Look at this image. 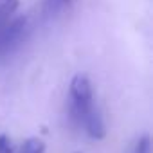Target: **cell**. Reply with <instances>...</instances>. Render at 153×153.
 <instances>
[{"instance_id":"7","label":"cell","mask_w":153,"mask_h":153,"mask_svg":"<svg viewBox=\"0 0 153 153\" xmlns=\"http://www.w3.org/2000/svg\"><path fill=\"white\" fill-rule=\"evenodd\" d=\"M63 2H68V0H63Z\"/></svg>"},{"instance_id":"4","label":"cell","mask_w":153,"mask_h":153,"mask_svg":"<svg viewBox=\"0 0 153 153\" xmlns=\"http://www.w3.org/2000/svg\"><path fill=\"white\" fill-rule=\"evenodd\" d=\"M20 153H45V142L38 137H29L20 144Z\"/></svg>"},{"instance_id":"5","label":"cell","mask_w":153,"mask_h":153,"mask_svg":"<svg viewBox=\"0 0 153 153\" xmlns=\"http://www.w3.org/2000/svg\"><path fill=\"white\" fill-rule=\"evenodd\" d=\"M133 153H151V139H149V135H142V137H139Z\"/></svg>"},{"instance_id":"6","label":"cell","mask_w":153,"mask_h":153,"mask_svg":"<svg viewBox=\"0 0 153 153\" xmlns=\"http://www.w3.org/2000/svg\"><path fill=\"white\" fill-rule=\"evenodd\" d=\"M0 153H15V142L7 133H0Z\"/></svg>"},{"instance_id":"3","label":"cell","mask_w":153,"mask_h":153,"mask_svg":"<svg viewBox=\"0 0 153 153\" xmlns=\"http://www.w3.org/2000/svg\"><path fill=\"white\" fill-rule=\"evenodd\" d=\"M20 6V0H0V25H4Z\"/></svg>"},{"instance_id":"2","label":"cell","mask_w":153,"mask_h":153,"mask_svg":"<svg viewBox=\"0 0 153 153\" xmlns=\"http://www.w3.org/2000/svg\"><path fill=\"white\" fill-rule=\"evenodd\" d=\"M87 133L92 137V139H103L106 135V126H105V119L101 115V112L96 108V106H90L87 110V114L83 115L81 119Z\"/></svg>"},{"instance_id":"1","label":"cell","mask_w":153,"mask_h":153,"mask_svg":"<svg viewBox=\"0 0 153 153\" xmlns=\"http://www.w3.org/2000/svg\"><path fill=\"white\" fill-rule=\"evenodd\" d=\"M94 106V90L87 76L78 74L70 81V114L76 121L83 119L87 110Z\"/></svg>"}]
</instances>
